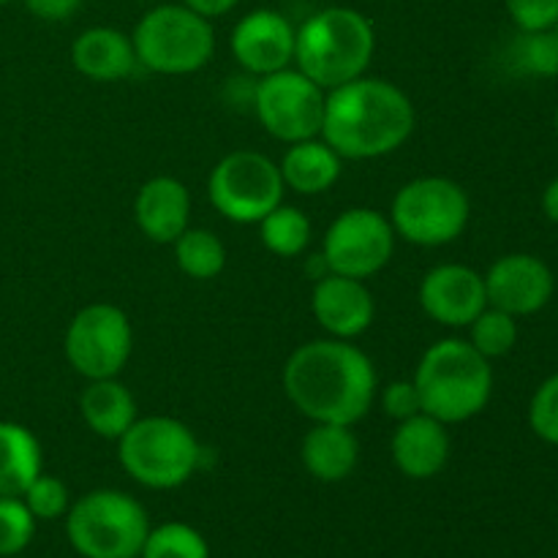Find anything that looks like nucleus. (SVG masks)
<instances>
[{"label": "nucleus", "mask_w": 558, "mask_h": 558, "mask_svg": "<svg viewBox=\"0 0 558 558\" xmlns=\"http://www.w3.org/2000/svg\"><path fill=\"white\" fill-rule=\"evenodd\" d=\"M278 169H281L287 189L298 191L303 196H316L325 194L338 183L343 158L322 136H314V140L292 142L289 150L283 153Z\"/></svg>", "instance_id": "412c9836"}, {"label": "nucleus", "mask_w": 558, "mask_h": 558, "mask_svg": "<svg viewBox=\"0 0 558 558\" xmlns=\"http://www.w3.org/2000/svg\"><path fill=\"white\" fill-rule=\"evenodd\" d=\"M376 390L371 357L341 338L303 343L283 365V392L311 423L357 425L371 412Z\"/></svg>", "instance_id": "f257e3e1"}, {"label": "nucleus", "mask_w": 558, "mask_h": 558, "mask_svg": "<svg viewBox=\"0 0 558 558\" xmlns=\"http://www.w3.org/2000/svg\"><path fill=\"white\" fill-rule=\"evenodd\" d=\"M554 125H556V136H558V107H556V114H554Z\"/></svg>", "instance_id": "e433bc0d"}, {"label": "nucleus", "mask_w": 558, "mask_h": 558, "mask_svg": "<svg viewBox=\"0 0 558 558\" xmlns=\"http://www.w3.org/2000/svg\"><path fill=\"white\" fill-rule=\"evenodd\" d=\"M41 445L31 428L0 420V496H22L41 474Z\"/></svg>", "instance_id": "5701e85b"}, {"label": "nucleus", "mask_w": 558, "mask_h": 558, "mask_svg": "<svg viewBox=\"0 0 558 558\" xmlns=\"http://www.w3.org/2000/svg\"><path fill=\"white\" fill-rule=\"evenodd\" d=\"M118 461L134 483L153 490H172L189 483L202 463L194 430L174 417H145L118 439Z\"/></svg>", "instance_id": "39448f33"}, {"label": "nucleus", "mask_w": 558, "mask_h": 558, "mask_svg": "<svg viewBox=\"0 0 558 558\" xmlns=\"http://www.w3.org/2000/svg\"><path fill=\"white\" fill-rule=\"evenodd\" d=\"M392 251H396V229L390 218L374 207H352L327 227L319 256L327 272L365 281L385 270L387 262L392 259Z\"/></svg>", "instance_id": "f8f14e48"}, {"label": "nucleus", "mask_w": 558, "mask_h": 558, "mask_svg": "<svg viewBox=\"0 0 558 558\" xmlns=\"http://www.w3.org/2000/svg\"><path fill=\"white\" fill-rule=\"evenodd\" d=\"M140 232L158 245H172L191 227V194L178 178L158 174L147 180L134 199Z\"/></svg>", "instance_id": "a211bd4d"}, {"label": "nucleus", "mask_w": 558, "mask_h": 558, "mask_svg": "<svg viewBox=\"0 0 558 558\" xmlns=\"http://www.w3.org/2000/svg\"><path fill=\"white\" fill-rule=\"evenodd\" d=\"M387 218L396 229V238L423 248H439L466 232L472 202L461 183L428 174L398 189Z\"/></svg>", "instance_id": "6e6552de"}, {"label": "nucleus", "mask_w": 558, "mask_h": 558, "mask_svg": "<svg viewBox=\"0 0 558 558\" xmlns=\"http://www.w3.org/2000/svg\"><path fill=\"white\" fill-rule=\"evenodd\" d=\"M518 31H550L558 25V0H505Z\"/></svg>", "instance_id": "2f4dec72"}, {"label": "nucleus", "mask_w": 558, "mask_h": 558, "mask_svg": "<svg viewBox=\"0 0 558 558\" xmlns=\"http://www.w3.org/2000/svg\"><path fill=\"white\" fill-rule=\"evenodd\" d=\"M294 31L298 27L278 11L256 9L232 27L229 47L245 71L267 76L294 63Z\"/></svg>", "instance_id": "2eb2a0df"}, {"label": "nucleus", "mask_w": 558, "mask_h": 558, "mask_svg": "<svg viewBox=\"0 0 558 558\" xmlns=\"http://www.w3.org/2000/svg\"><path fill=\"white\" fill-rule=\"evenodd\" d=\"M539 205H543L545 218H548V221H554L558 227V178H554L548 185H545Z\"/></svg>", "instance_id": "c9c22d12"}, {"label": "nucleus", "mask_w": 558, "mask_h": 558, "mask_svg": "<svg viewBox=\"0 0 558 558\" xmlns=\"http://www.w3.org/2000/svg\"><path fill=\"white\" fill-rule=\"evenodd\" d=\"M488 305L507 311L515 319L539 314L554 300L556 278L548 262L534 254H507L485 272Z\"/></svg>", "instance_id": "ddd939ff"}, {"label": "nucleus", "mask_w": 558, "mask_h": 558, "mask_svg": "<svg viewBox=\"0 0 558 558\" xmlns=\"http://www.w3.org/2000/svg\"><path fill=\"white\" fill-rule=\"evenodd\" d=\"M131 41L136 63L167 76L194 74L205 69L216 52L210 20L183 3H163L147 11L136 22Z\"/></svg>", "instance_id": "0eeeda50"}, {"label": "nucleus", "mask_w": 558, "mask_h": 558, "mask_svg": "<svg viewBox=\"0 0 558 558\" xmlns=\"http://www.w3.org/2000/svg\"><path fill=\"white\" fill-rule=\"evenodd\" d=\"M71 65L96 82H118L136 69L131 36L118 27H87L71 44Z\"/></svg>", "instance_id": "6ab92c4d"}, {"label": "nucleus", "mask_w": 558, "mask_h": 558, "mask_svg": "<svg viewBox=\"0 0 558 558\" xmlns=\"http://www.w3.org/2000/svg\"><path fill=\"white\" fill-rule=\"evenodd\" d=\"M33 16L44 22H63L80 9L82 0H22Z\"/></svg>", "instance_id": "72a5a7b5"}, {"label": "nucleus", "mask_w": 558, "mask_h": 558, "mask_svg": "<svg viewBox=\"0 0 558 558\" xmlns=\"http://www.w3.org/2000/svg\"><path fill=\"white\" fill-rule=\"evenodd\" d=\"M414 123V104L401 87L376 76H357L327 90L319 136L341 158L368 161L403 147Z\"/></svg>", "instance_id": "f03ea898"}, {"label": "nucleus", "mask_w": 558, "mask_h": 558, "mask_svg": "<svg viewBox=\"0 0 558 558\" xmlns=\"http://www.w3.org/2000/svg\"><path fill=\"white\" fill-rule=\"evenodd\" d=\"M556 31H558V25H556Z\"/></svg>", "instance_id": "58836bf2"}, {"label": "nucleus", "mask_w": 558, "mask_h": 558, "mask_svg": "<svg viewBox=\"0 0 558 558\" xmlns=\"http://www.w3.org/2000/svg\"><path fill=\"white\" fill-rule=\"evenodd\" d=\"M5 3H11V0H0V5H5Z\"/></svg>", "instance_id": "4c0bfd02"}, {"label": "nucleus", "mask_w": 558, "mask_h": 558, "mask_svg": "<svg viewBox=\"0 0 558 558\" xmlns=\"http://www.w3.org/2000/svg\"><path fill=\"white\" fill-rule=\"evenodd\" d=\"M22 501H25V507L31 510V515L36 521H58V518H65V512L71 507V496L63 480L44 472L27 485V490L22 494Z\"/></svg>", "instance_id": "c756f323"}, {"label": "nucleus", "mask_w": 558, "mask_h": 558, "mask_svg": "<svg viewBox=\"0 0 558 558\" xmlns=\"http://www.w3.org/2000/svg\"><path fill=\"white\" fill-rule=\"evenodd\" d=\"M392 463L409 480H430L450 463L452 439L445 423L420 412L398 423L390 441Z\"/></svg>", "instance_id": "f3484780"}, {"label": "nucleus", "mask_w": 558, "mask_h": 558, "mask_svg": "<svg viewBox=\"0 0 558 558\" xmlns=\"http://www.w3.org/2000/svg\"><path fill=\"white\" fill-rule=\"evenodd\" d=\"M36 523L22 496H0V558L20 556L33 543Z\"/></svg>", "instance_id": "c85d7f7f"}, {"label": "nucleus", "mask_w": 558, "mask_h": 558, "mask_svg": "<svg viewBox=\"0 0 558 558\" xmlns=\"http://www.w3.org/2000/svg\"><path fill=\"white\" fill-rule=\"evenodd\" d=\"M180 3L189 5L191 11H196V14L207 16V20H216V16L229 14L240 0H180Z\"/></svg>", "instance_id": "f704fd0d"}, {"label": "nucleus", "mask_w": 558, "mask_h": 558, "mask_svg": "<svg viewBox=\"0 0 558 558\" xmlns=\"http://www.w3.org/2000/svg\"><path fill=\"white\" fill-rule=\"evenodd\" d=\"M529 428L545 445L558 447V374H550L529 401Z\"/></svg>", "instance_id": "7c9ffc66"}, {"label": "nucleus", "mask_w": 558, "mask_h": 558, "mask_svg": "<svg viewBox=\"0 0 558 558\" xmlns=\"http://www.w3.org/2000/svg\"><path fill=\"white\" fill-rule=\"evenodd\" d=\"M469 343L483 354L485 360H499L510 354L518 343V319L507 311L488 308L469 325Z\"/></svg>", "instance_id": "cd10ccee"}, {"label": "nucleus", "mask_w": 558, "mask_h": 558, "mask_svg": "<svg viewBox=\"0 0 558 558\" xmlns=\"http://www.w3.org/2000/svg\"><path fill=\"white\" fill-rule=\"evenodd\" d=\"M150 518L123 490H90L65 512V537L82 558H140Z\"/></svg>", "instance_id": "423d86ee"}, {"label": "nucleus", "mask_w": 558, "mask_h": 558, "mask_svg": "<svg viewBox=\"0 0 558 558\" xmlns=\"http://www.w3.org/2000/svg\"><path fill=\"white\" fill-rule=\"evenodd\" d=\"M414 385L425 414L458 425L485 412L494 396V368L469 341L441 338L420 357Z\"/></svg>", "instance_id": "20e7f679"}, {"label": "nucleus", "mask_w": 558, "mask_h": 558, "mask_svg": "<svg viewBox=\"0 0 558 558\" xmlns=\"http://www.w3.org/2000/svg\"><path fill=\"white\" fill-rule=\"evenodd\" d=\"M140 558H210V545L191 523L169 521L150 526Z\"/></svg>", "instance_id": "bb28decb"}, {"label": "nucleus", "mask_w": 558, "mask_h": 558, "mask_svg": "<svg viewBox=\"0 0 558 558\" xmlns=\"http://www.w3.org/2000/svg\"><path fill=\"white\" fill-rule=\"evenodd\" d=\"M172 245L180 272H185L194 281L218 278L227 267V248L210 229L189 227Z\"/></svg>", "instance_id": "b1692460"}, {"label": "nucleus", "mask_w": 558, "mask_h": 558, "mask_svg": "<svg viewBox=\"0 0 558 558\" xmlns=\"http://www.w3.org/2000/svg\"><path fill=\"white\" fill-rule=\"evenodd\" d=\"M281 169L256 150H234L213 167L207 196L227 221L259 223L283 202Z\"/></svg>", "instance_id": "1a4fd4ad"}, {"label": "nucleus", "mask_w": 558, "mask_h": 558, "mask_svg": "<svg viewBox=\"0 0 558 558\" xmlns=\"http://www.w3.org/2000/svg\"><path fill=\"white\" fill-rule=\"evenodd\" d=\"M327 90L311 82L303 71L281 69L256 82L254 112L276 140L303 142L322 134Z\"/></svg>", "instance_id": "9b49d317"}, {"label": "nucleus", "mask_w": 558, "mask_h": 558, "mask_svg": "<svg viewBox=\"0 0 558 558\" xmlns=\"http://www.w3.org/2000/svg\"><path fill=\"white\" fill-rule=\"evenodd\" d=\"M507 60L518 74L554 80L558 76V31H518L507 49Z\"/></svg>", "instance_id": "a878e982"}, {"label": "nucleus", "mask_w": 558, "mask_h": 558, "mask_svg": "<svg viewBox=\"0 0 558 558\" xmlns=\"http://www.w3.org/2000/svg\"><path fill=\"white\" fill-rule=\"evenodd\" d=\"M376 52L374 22L349 5L311 14L294 31V63L322 90L365 76Z\"/></svg>", "instance_id": "7ed1b4c3"}, {"label": "nucleus", "mask_w": 558, "mask_h": 558, "mask_svg": "<svg viewBox=\"0 0 558 558\" xmlns=\"http://www.w3.org/2000/svg\"><path fill=\"white\" fill-rule=\"evenodd\" d=\"M259 238L270 254L292 259L300 256L311 243V221L303 210L292 205H278L259 221Z\"/></svg>", "instance_id": "393cba45"}, {"label": "nucleus", "mask_w": 558, "mask_h": 558, "mask_svg": "<svg viewBox=\"0 0 558 558\" xmlns=\"http://www.w3.org/2000/svg\"><path fill=\"white\" fill-rule=\"evenodd\" d=\"M381 409H385L387 417H392L396 423H403V420L423 412V398H420L414 379L390 381V385L385 387V392H381Z\"/></svg>", "instance_id": "473e14b6"}, {"label": "nucleus", "mask_w": 558, "mask_h": 558, "mask_svg": "<svg viewBox=\"0 0 558 558\" xmlns=\"http://www.w3.org/2000/svg\"><path fill=\"white\" fill-rule=\"evenodd\" d=\"M311 311L327 336L352 341L374 325L376 303L365 281L327 272L316 278L314 292H311Z\"/></svg>", "instance_id": "dca6fc26"}, {"label": "nucleus", "mask_w": 558, "mask_h": 558, "mask_svg": "<svg viewBox=\"0 0 558 558\" xmlns=\"http://www.w3.org/2000/svg\"><path fill=\"white\" fill-rule=\"evenodd\" d=\"M131 349L134 330L129 314L112 303H90L76 311L63 341L65 360L87 381L118 376L129 365Z\"/></svg>", "instance_id": "9d476101"}, {"label": "nucleus", "mask_w": 558, "mask_h": 558, "mask_svg": "<svg viewBox=\"0 0 558 558\" xmlns=\"http://www.w3.org/2000/svg\"><path fill=\"white\" fill-rule=\"evenodd\" d=\"M80 412L87 428L109 441H118L136 423V401L118 376L87 381L80 396Z\"/></svg>", "instance_id": "4be33fe9"}, {"label": "nucleus", "mask_w": 558, "mask_h": 558, "mask_svg": "<svg viewBox=\"0 0 558 558\" xmlns=\"http://www.w3.org/2000/svg\"><path fill=\"white\" fill-rule=\"evenodd\" d=\"M420 305L441 327H469L485 308V276L469 265H436L420 281Z\"/></svg>", "instance_id": "4468645a"}, {"label": "nucleus", "mask_w": 558, "mask_h": 558, "mask_svg": "<svg viewBox=\"0 0 558 558\" xmlns=\"http://www.w3.org/2000/svg\"><path fill=\"white\" fill-rule=\"evenodd\" d=\"M305 472L319 483H341L357 469L360 441L352 425L314 423L300 445Z\"/></svg>", "instance_id": "aec40b11"}]
</instances>
